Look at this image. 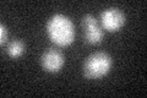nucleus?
<instances>
[{"label": "nucleus", "mask_w": 147, "mask_h": 98, "mask_svg": "<svg viewBox=\"0 0 147 98\" xmlns=\"http://www.w3.org/2000/svg\"><path fill=\"white\" fill-rule=\"evenodd\" d=\"M47 34L54 44L67 47L75 41V27L72 21L65 15L57 14L52 16L45 26Z\"/></svg>", "instance_id": "1"}, {"label": "nucleus", "mask_w": 147, "mask_h": 98, "mask_svg": "<svg viewBox=\"0 0 147 98\" xmlns=\"http://www.w3.org/2000/svg\"><path fill=\"white\" fill-rule=\"evenodd\" d=\"M112 58L104 52L91 54L84 64V75L88 80H98L104 77L112 68Z\"/></svg>", "instance_id": "2"}, {"label": "nucleus", "mask_w": 147, "mask_h": 98, "mask_svg": "<svg viewBox=\"0 0 147 98\" xmlns=\"http://www.w3.org/2000/svg\"><path fill=\"white\" fill-rule=\"evenodd\" d=\"M125 23V15L118 7H108L100 14L102 28L108 32H118Z\"/></svg>", "instance_id": "3"}, {"label": "nucleus", "mask_w": 147, "mask_h": 98, "mask_svg": "<svg viewBox=\"0 0 147 98\" xmlns=\"http://www.w3.org/2000/svg\"><path fill=\"white\" fill-rule=\"evenodd\" d=\"M82 26L85 30V41L88 44H98L104 37L103 28L98 25L97 20L92 15H86L82 18Z\"/></svg>", "instance_id": "4"}, {"label": "nucleus", "mask_w": 147, "mask_h": 98, "mask_svg": "<svg viewBox=\"0 0 147 98\" xmlns=\"http://www.w3.org/2000/svg\"><path fill=\"white\" fill-rule=\"evenodd\" d=\"M65 64L64 55L57 49L50 48L42 54L40 57V65L48 72H58Z\"/></svg>", "instance_id": "5"}, {"label": "nucleus", "mask_w": 147, "mask_h": 98, "mask_svg": "<svg viewBox=\"0 0 147 98\" xmlns=\"http://www.w3.org/2000/svg\"><path fill=\"white\" fill-rule=\"evenodd\" d=\"M25 53V44L24 42L20 39L12 41L10 44L7 45V54L11 58H18Z\"/></svg>", "instance_id": "6"}, {"label": "nucleus", "mask_w": 147, "mask_h": 98, "mask_svg": "<svg viewBox=\"0 0 147 98\" xmlns=\"http://www.w3.org/2000/svg\"><path fill=\"white\" fill-rule=\"evenodd\" d=\"M7 36H9L7 28L5 27L4 23H1V25H0V44L1 45L5 44V42L7 41Z\"/></svg>", "instance_id": "7"}]
</instances>
